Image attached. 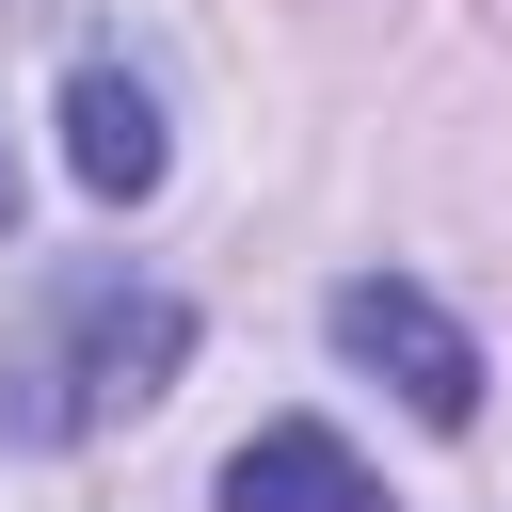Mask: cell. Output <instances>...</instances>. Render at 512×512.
<instances>
[{
    "label": "cell",
    "instance_id": "obj_2",
    "mask_svg": "<svg viewBox=\"0 0 512 512\" xmlns=\"http://www.w3.org/2000/svg\"><path fill=\"white\" fill-rule=\"evenodd\" d=\"M64 400H48V432L64 416H112V400H160L176 384V352H192V304H160V288H80L64 304Z\"/></svg>",
    "mask_w": 512,
    "mask_h": 512
},
{
    "label": "cell",
    "instance_id": "obj_1",
    "mask_svg": "<svg viewBox=\"0 0 512 512\" xmlns=\"http://www.w3.org/2000/svg\"><path fill=\"white\" fill-rule=\"evenodd\" d=\"M336 352H352V368H384L432 432H464V416H480V336H464L432 288H400V272H352V288H336Z\"/></svg>",
    "mask_w": 512,
    "mask_h": 512
},
{
    "label": "cell",
    "instance_id": "obj_5",
    "mask_svg": "<svg viewBox=\"0 0 512 512\" xmlns=\"http://www.w3.org/2000/svg\"><path fill=\"white\" fill-rule=\"evenodd\" d=\"M0 224H16V176H0Z\"/></svg>",
    "mask_w": 512,
    "mask_h": 512
},
{
    "label": "cell",
    "instance_id": "obj_4",
    "mask_svg": "<svg viewBox=\"0 0 512 512\" xmlns=\"http://www.w3.org/2000/svg\"><path fill=\"white\" fill-rule=\"evenodd\" d=\"M64 160H80V192H160V96L144 80H112V64H80L64 80Z\"/></svg>",
    "mask_w": 512,
    "mask_h": 512
},
{
    "label": "cell",
    "instance_id": "obj_3",
    "mask_svg": "<svg viewBox=\"0 0 512 512\" xmlns=\"http://www.w3.org/2000/svg\"><path fill=\"white\" fill-rule=\"evenodd\" d=\"M224 512H400V496H384V480H368L320 416H272V432L224 464Z\"/></svg>",
    "mask_w": 512,
    "mask_h": 512
}]
</instances>
